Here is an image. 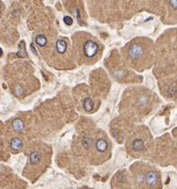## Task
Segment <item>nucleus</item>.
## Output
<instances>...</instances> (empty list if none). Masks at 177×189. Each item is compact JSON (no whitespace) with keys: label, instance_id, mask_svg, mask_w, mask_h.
<instances>
[{"label":"nucleus","instance_id":"7","mask_svg":"<svg viewBox=\"0 0 177 189\" xmlns=\"http://www.w3.org/2000/svg\"><path fill=\"white\" fill-rule=\"evenodd\" d=\"M56 50L57 52L60 54H66V50H67V44L66 42L62 39H59L56 42Z\"/></svg>","mask_w":177,"mask_h":189},{"label":"nucleus","instance_id":"1","mask_svg":"<svg viewBox=\"0 0 177 189\" xmlns=\"http://www.w3.org/2000/svg\"><path fill=\"white\" fill-rule=\"evenodd\" d=\"M126 60L129 65L137 69L149 67L152 61V47L148 41L136 39L130 42L125 50Z\"/></svg>","mask_w":177,"mask_h":189},{"label":"nucleus","instance_id":"11","mask_svg":"<svg viewBox=\"0 0 177 189\" xmlns=\"http://www.w3.org/2000/svg\"><path fill=\"white\" fill-rule=\"evenodd\" d=\"M64 21H65V22H66L67 25H71L72 24V22H73V20H72V18L70 17H66L64 18Z\"/></svg>","mask_w":177,"mask_h":189},{"label":"nucleus","instance_id":"9","mask_svg":"<svg viewBox=\"0 0 177 189\" xmlns=\"http://www.w3.org/2000/svg\"><path fill=\"white\" fill-rule=\"evenodd\" d=\"M12 126H13V128L14 130L17 131V132H22L24 128V124H23L22 120L19 118H17L13 121Z\"/></svg>","mask_w":177,"mask_h":189},{"label":"nucleus","instance_id":"3","mask_svg":"<svg viewBox=\"0 0 177 189\" xmlns=\"http://www.w3.org/2000/svg\"><path fill=\"white\" fill-rule=\"evenodd\" d=\"M136 183L140 189H161V180L159 173L153 169L137 171Z\"/></svg>","mask_w":177,"mask_h":189},{"label":"nucleus","instance_id":"10","mask_svg":"<svg viewBox=\"0 0 177 189\" xmlns=\"http://www.w3.org/2000/svg\"><path fill=\"white\" fill-rule=\"evenodd\" d=\"M35 41L40 47H44L47 44V38L44 35H37L36 38H35Z\"/></svg>","mask_w":177,"mask_h":189},{"label":"nucleus","instance_id":"6","mask_svg":"<svg viewBox=\"0 0 177 189\" xmlns=\"http://www.w3.org/2000/svg\"><path fill=\"white\" fill-rule=\"evenodd\" d=\"M42 154L39 152H33L30 155V163L32 165H38L42 161Z\"/></svg>","mask_w":177,"mask_h":189},{"label":"nucleus","instance_id":"8","mask_svg":"<svg viewBox=\"0 0 177 189\" xmlns=\"http://www.w3.org/2000/svg\"><path fill=\"white\" fill-rule=\"evenodd\" d=\"M11 147L14 151H19L22 148V141L20 138L14 137L11 142Z\"/></svg>","mask_w":177,"mask_h":189},{"label":"nucleus","instance_id":"12","mask_svg":"<svg viewBox=\"0 0 177 189\" xmlns=\"http://www.w3.org/2000/svg\"><path fill=\"white\" fill-rule=\"evenodd\" d=\"M2 54H3V50H2V49L0 48V56L2 55Z\"/></svg>","mask_w":177,"mask_h":189},{"label":"nucleus","instance_id":"4","mask_svg":"<svg viewBox=\"0 0 177 189\" xmlns=\"http://www.w3.org/2000/svg\"><path fill=\"white\" fill-rule=\"evenodd\" d=\"M129 151L133 156H139L146 150L149 144V134L144 130L136 132L129 140Z\"/></svg>","mask_w":177,"mask_h":189},{"label":"nucleus","instance_id":"5","mask_svg":"<svg viewBox=\"0 0 177 189\" xmlns=\"http://www.w3.org/2000/svg\"><path fill=\"white\" fill-rule=\"evenodd\" d=\"M90 149H93L92 156L95 162L104 161L105 160L104 157L107 159L110 152L109 143L103 137H99L98 138H96L94 143L92 144Z\"/></svg>","mask_w":177,"mask_h":189},{"label":"nucleus","instance_id":"2","mask_svg":"<svg viewBox=\"0 0 177 189\" xmlns=\"http://www.w3.org/2000/svg\"><path fill=\"white\" fill-rule=\"evenodd\" d=\"M76 35L78 38L74 40V50L78 59L87 65L96 62L102 50V47L98 41L90 35L84 33L82 35L78 33Z\"/></svg>","mask_w":177,"mask_h":189}]
</instances>
